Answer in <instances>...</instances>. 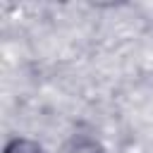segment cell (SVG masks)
Listing matches in <instances>:
<instances>
[{"label": "cell", "mask_w": 153, "mask_h": 153, "mask_svg": "<svg viewBox=\"0 0 153 153\" xmlns=\"http://www.w3.org/2000/svg\"><path fill=\"white\" fill-rule=\"evenodd\" d=\"M57 153H108V151L98 136L86 134V131H74L62 141Z\"/></svg>", "instance_id": "1"}, {"label": "cell", "mask_w": 153, "mask_h": 153, "mask_svg": "<svg viewBox=\"0 0 153 153\" xmlns=\"http://www.w3.org/2000/svg\"><path fill=\"white\" fill-rule=\"evenodd\" d=\"M2 153H45L43 143L31 136H10L5 141Z\"/></svg>", "instance_id": "2"}]
</instances>
